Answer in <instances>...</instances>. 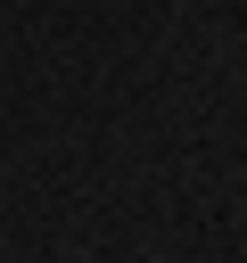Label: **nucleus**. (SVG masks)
I'll list each match as a JSON object with an SVG mask.
<instances>
[]
</instances>
